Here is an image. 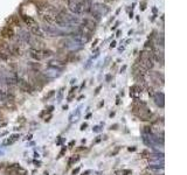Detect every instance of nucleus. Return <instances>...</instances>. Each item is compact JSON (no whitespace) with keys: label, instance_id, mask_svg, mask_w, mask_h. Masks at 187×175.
I'll return each mask as SVG.
<instances>
[{"label":"nucleus","instance_id":"obj_27","mask_svg":"<svg viewBox=\"0 0 187 175\" xmlns=\"http://www.w3.org/2000/svg\"><path fill=\"white\" fill-rule=\"evenodd\" d=\"M140 157H142V158H148V157H150V152H148L147 149H143V151L140 152Z\"/></svg>","mask_w":187,"mask_h":175},{"label":"nucleus","instance_id":"obj_37","mask_svg":"<svg viewBox=\"0 0 187 175\" xmlns=\"http://www.w3.org/2000/svg\"><path fill=\"white\" fill-rule=\"evenodd\" d=\"M101 140H102V137H97V138L95 139L94 144H98V143H101Z\"/></svg>","mask_w":187,"mask_h":175},{"label":"nucleus","instance_id":"obj_3","mask_svg":"<svg viewBox=\"0 0 187 175\" xmlns=\"http://www.w3.org/2000/svg\"><path fill=\"white\" fill-rule=\"evenodd\" d=\"M67 5L69 11L75 15L83 14V5L82 0H67Z\"/></svg>","mask_w":187,"mask_h":175},{"label":"nucleus","instance_id":"obj_10","mask_svg":"<svg viewBox=\"0 0 187 175\" xmlns=\"http://www.w3.org/2000/svg\"><path fill=\"white\" fill-rule=\"evenodd\" d=\"M29 30H30V33H32L35 38L42 39V38H45V36H46V35H45V33H43V30H42V28H41V26H38V25L32 26V27H29Z\"/></svg>","mask_w":187,"mask_h":175},{"label":"nucleus","instance_id":"obj_58","mask_svg":"<svg viewBox=\"0 0 187 175\" xmlns=\"http://www.w3.org/2000/svg\"><path fill=\"white\" fill-rule=\"evenodd\" d=\"M89 173H90V171H85L82 175H87V174H89Z\"/></svg>","mask_w":187,"mask_h":175},{"label":"nucleus","instance_id":"obj_20","mask_svg":"<svg viewBox=\"0 0 187 175\" xmlns=\"http://www.w3.org/2000/svg\"><path fill=\"white\" fill-rule=\"evenodd\" d=\"M29 68H30L34 72H39V70L41 69V64L36 63V62H29Z\"/></svg>","mask_w":187,"mask_h":175},{"label":"nucleus","instance_id":"obj_34","mask_svg":"<svg viewBox=\"0 0 187 175\" xmlns=\"http://www.w3.org/2000/svg\"><path fill=\"white\" fill-rule=\"evenodd\" d=\"M118 127H119V125H118V124H114V125H111V126H110V130H111V131H112V130H114V131H116Z\"/></svg>","mask_w":187,"mask_h":175},{"label":"nucleus","instance_id":"obj_2","mask_svg":"<svg viewBox=\"0 0 187 175\" xmlns=\"http://www.w3.org/2000/svg\"><path fill=\"white\" fill-rule=\"evenodd\" d=\"M42 30L45 33L46 36H50V38H56V36H66L69 35V33L63 32L62 29L59 27H54V26H49V25H43L42 26Z\"/></svg>","mask_w":187,"mask_h":175},{"label":"nucleus","instance_id":"obj_4","mask_svg":"<svg viewBox=\"0 0 187 175\" xmlns=\"http://www.w3.org/2000/svg\"><path fill=\"white\" fill-rule=\"evenodd\" d=\"M16 86H19V89H20L21 91L27 92V94H33V91H34V88H33V85L30 84V82H28L27 80L22 78V77H18Z\"/></svg>","mask_w":187,"mask_h":175},{"label":"nucleus","instance_id":"obj_22","mask_svg":"<svg viewBox=\"0 0 187 175\" xmlns=\"http://www.w3.org/2000/svg\"><path fill=\"white\" fill-rule=\"evenodd\" d=\"M116 174L118 175H131L132 174V171L131 169H122V171H117Z\"/></svg>","mask_w":187,"mask_h":175},{"label":"nucleus","instance_id":"obj_12","mask_svg":"<svg viewBox=\"0 0 187 175\" xmlns=\"http://www.w3.org/2000/svg\"><path fill=\"white\" fill-rule=\"evenodd\" d=\"M0 53L6 55H11V44H8L4 39H0Z\"/></svg>","mask_w":187,"mask_h":175},{"label":"nucleus","instance_id":"obj_18","mask_svg":"<svg viewBox=\"0 0 187 175\" xmlns=\"http://www.w3.org/2000/svg\"><path fill=\"white\" fill-rule=\"evenodd\" d=\"M80 160H81L80 155H73V157H70V158H69V160H68V166H69V167H71L74 163L79 162Z\"/></svg>","mask_w":187,"mask_h":175},{"label":"nucleus","instance_id":"obj_55","mask_svg":"<svg viewBox=\"0 0 187 175\" xmlns=\"http://www.w3.org/2000/svg\"><path fill=\"white\" fill-rule=\"evenodd\" d=\"M90 117H91V113H88V114H87V117H85V119H89Z\"/></svg>","mask_w":187,"mask_h":175},{"label":"nucleus","instance_id":"obj_9","mask_svg":"<svg viewBox=\"0 0 187 175\" xmlns=\"http://www.w3.org/2000/svg\"><path fill=\"white\" fill-rule=\"evenodd\" d=\"M66 64H67V62L61 61V60H50L48 62V68H50L53 70H62Z\"/></svg>","mask_w":187,"mask_h":175},{"label":"nucleus","instance_id":"obj_25","mask_svg":"<svg viewBox=\"0 0 187 175\" xmlns=\"http://www.w3.org/2000/svg\"><path fill=\"white\" fill-rule=\"evenodd\" d=\"M157 46H160L161 48L164 47V36H163V34H160V35L157 38Z\"/></svg>","mask_w":187,"mask_h":175},{"label":"nucleus","instance_id":"obj_56","mask_svg":"<svg viewBox=\"0 0 187 175\" xmlns=\"http://www.w3.org/2000/svg\"><path fill=\"white\" fill-rule=\"evenodd\" d=\"M83 98H84V96H83V95H81L80 97L77 98V100H81V99H83Z\"/></svg>","mask_w":187,"mask_h":175},{"label":"nucleus","instance_id":"obj_13","mask_svg":"<svg viewBox=\"0 0 187 175\" xmlns=\"http://www.w3.org/2000/svg\"><path fill=\"white\" fill-rule=\"evenodd\" d=\"M28 44H30V48H34V49H43V42L39 39V38H32Z\"/></svg>","mask_w":187,"mask_h":175},{"label":"nucleus","instance_id":"obj_32","mask_svg":"<svg viewBox=\"0 0 187 175\" xmlns=\"http://www.w3.org/2000/svg\"><path fill=\"white\" fill-rule=\"evenodd\" d=\"M52 118H53V116H52V114L46 116V117H45V123H49V121L52 120Z\"/></svg>","mask_w":187,"mask_h":175},{"label":"nucleus","instance_id":"obj_8","mask_svg":"<svg viewBox=\"0 0 187 175\" xmlns=\"http://www.w3.org/2000/svg\"><path fill=\"white\" fill-rule=\"evenodd\" d=\"M28 55L32 60L34 61H41L43 60V54H42V49H34V48H29L28 50Z\"/></svg>","mask_w":187,"mask_h":175},{"label":"nucleus","instance_id":"obj_16","mask_svg":"<svg viewBox=\"0 0 187 175\" xmlns=\"http://www.w3.org/2000/svg\"><path fill=\"white\" fill-rule=\"evenodd\" d=\"M137 94H142V88L138 85V84H134L130 88V96L136 98V95Z\"/></svg>","mask_w":187,"mask_h":175},{"label":"nucleus","instance_id":"obj_38","mask_svg":"<svg viewBox=\"0 0 187 175\" xmlns=\"http://www.w3.org/2000/svg\"><path fill=\"white\" fill-rule=\"evenodd\" d=\"M111 78H112V75H110V74H108L107 76H105V81L107 82H110L111 81Z\"/></svg>","mask_w":187,"mask_h":175},{"label":"nucleus","instance_id":"obj_7","mask_svg":"<svg viewBox=\"0 0 187 175\" xmlns=\"http://www.w3.org/2000/svg\"><path fill=\"white\" fill-rule=\"evenodd\" d=\"M80 24H81V27L87 29V30L90 32V33H93V30L96 29V21L93 20V19H88V18L82 19Z\"/></svg>","mask_w":187,"mask_h":175},{"label":"nucleus","instance_id":"obj_11","mask_svg":"<svg viewBox=\"0 0 187 175\" xmlns=\"http://www.w3.org/2000/svg\"><path fill=\"white\" fill-rule=\"evenodd\" d=\"M62 43H63V47H65V48L71 49V50H74V49H79V48L81 47L80 44H77L76 42H74L71 39H63V40H62Z\"/></svg>","mask_w":187,"mask_h":175},{"label":"nucleus","instance_id":"obj_57","mask_svg":"<svg viewBox=\"0 0 187 175\" xmlns=\"http://www.w3.org/2000/svg\"><path fill=\"white\" fill-rule=\"evenodd\" d=\"M120 33H122L120 30H117V33H116V36H120Z\"/></svg>","mask_w":187,"mask_h":175},{"label":"nucleus","instance_id":"obj_53","mask_svg":"<svg viewBox=\"0 0 187 175\" xmlns=\"http://www.w3.org/2000/svg\"><path fill=\"white\" fill-rule=\"evenodd\" d=\"M97 43H98V40H95V42L93 43V48L95 47V46H96V44H97Z\"/></svg>","mask_w":187,"mask_h":175},{"label":"nucleus","instance_id":"obj_14","mask_svg":"<svg viewBox=\"0 0 187 175\" xmlns=\"http://www.w3.org/2000/svg\"><path fill=\"white\" fill-rule=\"evenodd\" d=\"M93 0H82V5H83V13H90L93 10Z\"/></svg>","mask_w":187,"mask_h":175},{"label":"nucleus","instance_id":"obj_49","mask_svg":"<svg viewBox=\"0 0 187 175\" xmlns=\"http://www.w3.org/2000/svg\"><path fill=\"white\" fill-rule=\"evenodd\" d=\"M26 140H30L32 139V134H29V135H26V138H25Z\"/></svg>","mask_w":187,"mask_h":175},{"label":"nucleus","instance_id":"obj_5","mask_svg":"<svg viewBox=\"0 0 187 175\" xmlns=\"http://www.w3.org/2000/svg\"><path fill=\"white\" fill-rule=\"evenodd\" d=\"M0 36L2 39H6V40H13L15 38V32H14V28L12 26H4V27L0 29Z\"/></svg>","mask_w":187,"mask_h":175},{"label":"nucleus","instance_id":"obj_60","mask_svg":"<svg viewBox=\"0 0 187 175\" xmlns=\"http://www.w3.org/2000/svg\"><path fill=\"white\" fill-rule=\"evenodd\" d=\"M45 175H49V174H48V173H47V172H46V173H45Z\"/></svg>","mask_w":187,"mask_h":175},{"label":"nucleus","instance_id":"obj_19","mask_svg":"<svg viewBox=\"0 0 187 175\" xmlns=\"http://www.w3.org/2000/svg\"><path fill=\"white\" fill-rule=\"evenodd\" d=\"M20 138V134H12L10 138H8V140L5 143V145H12L13 143H15L18 139Z\"/></svg>","mask_w":187,"mask_h":175},{"label":"nucleus","instance_id":"obj_51","mask_svg":"<svg viewBox=\"0 0 187 175\" xmlns=\"http://www.w3.org/2000/svg\"><path fill=\"white\" fill-rule=\"evenodd\" d=\"M116 104H117V105H119V104H120V99H119V97H117V102H116Z\"/></svg>","mask_w":187,"mask_h":175},{"label":"nucleus","instance_id":"obj_43","mask_svg":"<svg viewBox=\"0 0 187 175\" xmlns=\"http://www.w3.org/2000/svg\"><path fill=\"white\" fill-rule=\"evenodd\" d=\"M84 149H85V147H84V146H80V147L76 149V152H82V151H84Z\"/></svg>","mask_w":187,"mask_h":175},{"label":"nucleus","instance_id":"obj_35","mask_svg":"<svg viewBox=\"0 0 187 175\" xmlns=\"http://www.w3.org/2000/svg\"><path fill=\"white\" fill-rule=\"evenodd\" d=\"M145 8H146V2H145V1H142V4H140V10L144 11Z\"/></svg>","mask_w":187,"mask_h":175},{"label":"nucleus","instance_id":"obj_1","mask_svg":"<svg viewBox=\"0 0 187 175\" xmlns=\"http://www.w3.org/2000/svg\"><path fill=\"white\" fill-rule=\"evenodd\" d=\"M81 19L79 15L67 12L66 10H60L55 18V25H57L60 28H69L71 26L80 25Z\"/></svg>","mask_w":187,"mask_h":175},{"label":"nucleus","instance_id":"obj_50","mask_svg":"<svg viewBox=\"0 0 187 175\" xmlns=\"http://www.w3.org/2000/svg\"><path fill=\"white\" fill-rule=\"evenodd\" d=\"M115 114H116L115 112H110V114H109V117H110V118H112V117H114Z\"/></svg>","mask_w":187,"mask_h":175},{"label":"nucleus","instance_id":"obj_31","mask_svg":"<svg viewBox=\"0 0 187 175\" xmlns=\"http://www.w3.org/2000/svg\"><path fill=\"white\" fill-rule=\"evenodd\" d=\"M80 167H77V168H75V169H73L71 171V175H77L79 173H80Z\"/></svg>","mask_w":187,"mask_h":175},{"label":"nucleus","instance_id":"obj_26","mask_svg":"<svg viewBox=\"0 0 187 175\" xmlns=\"http://www.w3.org/2000/svg\"><path fill=\"white\" fill-rule=\"evenodd\" d=\"M67 152V146H63V147L61 148V151H60V153H59V155L56 157V159H61L63 155H65V153Z\"/></svg>","mask_w":187,"mask_h":175},{"label":"nucleus","instance_id":"obj_29","mask_svg":"<svg viewBox=\"0 0 187 175\" xmlns=\"http://www.w3.org/2000/svg\"><path fill=\"white\" fill-rule=\"evenodd\" d=\"M54 110H55V106L50 105V106H48V109H46V113L47 114H52V112H53Z\"/></svg>","mask_w":187,"mask_h":175},{"label":"nucleus","instance_id":"obj_17","mask_svg":"<svg viewBox=\"0 0 187 175\" xmlns=\"http://www.w3.org/2000/svg\"><path fill=\"white\" fill-rule=\"evenodd\" d=\"M7 24H8V26L20 27V21L15 15H12V16H10V19H7Z\"/></svg>","mask_w":187,"mask_h":175},{"label":"nucleus","instance_id":"obj_45","mask_svg":"<svg viewBox=\"0 0 187 175\" xmlns=\"http://www.w3.org/2000/svg\"><path fill=\"white\" fill-rule=\"evenodd\" d=\"M136 149H137V148L134 147V146H132V147H129V148H128V151H129V152H134Z\"/></svg>","mask_w":187,"mask_h":175},{"label":"nucleus","instance_id":"obj_39","mask_svg":"<svg viewBox=\"0 0 187 175\" xmlns=\"http://www.w3.org/2000/svg\"><path fill=\"white\" fill-rule=\"evenodd\" d=\"M74 145H75V140H71V141H70V143L68 144V147H69V148H73V146H74Z\"/></svg>","mask_w":187,"mask_h":175},{"label":"nucleus","instance_id":"obj_44","mask_svg":"<svg viewBox=\"0 0 187 175\" xmlns=\"http://www.w3.org/2000/svg\"><path fill=\"white\" fill-rule=\"evenodd\" d=\"M75 90H76V86H75V88L73 86V88L70 89V91H69V95H73V94H74V92H75Z\"/></svg>","mask_w":187,"mask_h":175},{"label":"nucleus","instance_id":"obj_59","mask_svg":"<svg viewBox=\"0 0 187 175\" xmlns=\"http://www.w3.org/2000/svg\"><path fill=\"white\" fill-rule=\"evenodd\" d=\"M104 1H108V2H114V1H116V0H104Z\"/></svg>","mask_w":187,"mask_h":175},{"label":"nucleus","instance_id":"obj_52","mask_svg":"<svg viewBox=\"0 0 187 175\" xmlns=\"http://www.w3.org/2000/svg\"><path fill=\"white\" fill-rule=\"evenodd\" d=\"M62 110H65V111H67V110H68V105H63V106H62Z\"/></svg>","mask_w":187,"mask_h":175},{"label":"nucleus","instance_id":"obj_40","mask_svg":"<svg viewBox=\"0 0 187 175\" xmlns=\"http://www.w3.org/2000/svg\"><path fill=\"white\" fill-rule=\"evenodd\" d=\"M74 97H75V96H74V94L69 95V96H68V102H71V100L74 99Z\"/></svg>","mask_w":187,"mask_h":175},{"label":"nucleus","instance_id":"obj_6","mask_svg":"<svg viewBox=\"0 0 187 175\" xmlns=\"http://www.w3.org/2000/svg\"><path fill=\"white\" fill-rule=\"evenodd\" d=\"M93 10L95 12H97L101 16H105L107 14L110 13V7L105 4H102V2H94Z\"/></svg>","mask_w":187,"mask_h":175},{"label":"nucleus","instance_id":"obj_41","mask_svg":"<svg viewBox=\"0 0 187 175\" xmlns=\"http://www.w3.org/2000/svg\"><path fill=\"white\" fill-rule=\"evenodd\" d=\"M116 47V41H112L111 43H110V48L112 49V48H115Z\"/></svg>","mask_w":187,"mask_h":175},{"label":"nucleus","instance_id":"obj_24","mask_svg":"<svg viewBox=\"0 0 187 175\" xmlns=\"http://www.w3.org/2000/svg\"><path fill=\"white\" fill-rule=\"evenodd\" d=\"M55 94H56V91L55 90H50L48 94L45 96V98H43V100H48V99H50L52 97H54L55 96Z\"/></svg>","mask_w":187,"mask_h":175},{"label":"nucleus","instance_id":"obj_21","mask_svg":"<svg viewBox=\"0 0 187 175\" xmlns=\"http://www.w3.org/2000/svg\"><path fill=\"white\" fill-rule=\"evenodd\" d=\"M42 54H43V58H48L52 57L54 55V52L50 49H42Z\"/></svg>","mask_w":187,"mask_h":175},{"label":"nucleus","instance_id":"obj_15","mask_svg":"<svg viewBox=\"0 0 187 175\" xmlns=\"http://www.w3.org/2000/svg\"><path fill=\"white\" fill-rule=\"evenodd\" d=\"M21 19L24 20V22L26 24L28 27H32V26H35V25H36L35 21H34V19L30 18V16H28V15H26V14H22V15H21Z\"/></svg>","mask_w":187,"mask_h":175},{"label":"nucleus","instance_id":"obj_47","mask_svg":"<svg viewBox=\"0 0 187 175\" xmlns=\"http://www.w3.org/2000/svg\"><path fill=\"white\" fill-rule=\"evenodd\" d=\"M125 70H126V66H123V67L120 68V72H122V74H123Z\"/></svg>","mask_w":187,"mask_h":175},{"label":"nucleus","instance_id":"obj_42","mask_svg":"<svg viewBox=\"0 0 187 175\" xmlns=\"http://www.w3.org/2000/svg\"><path fill=\"white\" fill-rule=\"evenodd\" d=\"M46 114H47V113H46V110H45V111H42L40 114H39V117H40V118H43Z\"/></svg>","mask_w":187,"mask_h":175},{"label":"nucleus","instance_id":"obj_54","mask_svg":"<svg viewBox=\"0 0 187 175\" xmlns=\"http://www.w3.org/2000/svg\"><path fill=\"white\" fill-rule=\"evenodd\" d=\"M84 86H85V82H83V83H82V85H81V90H82Z\"/></svg>","mask_w":187,"mask_h":175},{"label":"nucleus","instance_id":"obj_28","mask_svg":"<svg viewBox=\"0 0 187 175\" xmlns=\"http://www.w3.org/2000/svg\"><path fill=\"white\" fill-rule=\"evenodd\" d=\"M120 148H122V147H120V146H117V147L115 148V149H114V151L111 152V157H116V155H117V154L119 153Z\"/></svg>","mask_w":187,"mask_h":175},{"label":"nucleus","instance_id":"obj_23","mask_svg":"<svg viewBox=\"0 0 187 175\" xmlns=\"http://www.w3.org/2000/svg\"><path fill=\"white\" fill-rule=\"evenodd\" d=\"M7 100V97H6V91H4L2 89H0V102L1 103H5Z\"/></svg>","mask_w":187,"mask_h":175},{"label":"nucleus","instance_id":"obj_36","mask_svg":"<svg viewBox=\"0 0 187 175\" xmlns=\"http://www.w3.org/2000/svg\"><path fill=\"white\" fill-rule=\"evenodd\" d=\"M101 89H102V85H99V86H97V88H96V90H95V96H97V95L99 94Z\"/></svg>","mask_w":187,"mask_h":175},{"label":"nucleus","instance_id":"obj_46","mask_svg":"<svg viewBox=\"0 0 187 175\" xmlns=\"http://www.w3.org/2000/svg\"><path fill=\"white\" fill-rule=\"evenodd\" d=\"M93 131L94 132H99V127H98V126H95L93 128Z\"/></svg>","mask_w":187,"mask_h":175},{"label":"nucleus","instance_id":"obj_30","mask_svg":"<svg viewBox=\"0 0 187 175\" xmlns=\"http://www.w3.org/2000/svg\"><path fill=\"white\" fill-rule=\"evenodd\" d=\"M63 90H65V88H61V89H60V91H59V97H57V98H59V102H60V100L62 99V95H63Z\"/></svg>","mask_w":187,"mask_h":175},{"label":"nucleus","instance_id":"obj_33","mask_svg":"<svg viewBox=\"0 0 187 175\" xmlns=\"http://www.w3.org/2000/svg\"><path fill=\"white\" fill-rule=\"evenodd\" d=\"M87 127H88V123H83V124L81 125L80 130L81 131H84V130H87Z\"/></svg>","mask_w":187,"mask_h":175},{"label":"nucleus","instance_id":"obj_48","mask_svg":"<svg viewBox=\"0 0 187 175\" xmlns=\"http://www.w3.org/2000/svg\"><path fill=\"white\" fill-rule=\"evenodd\" d=\"M103 105H104V100H102V102H101V103L98 104V106H97V108H98V109H101V108H102V106H103Z\"/></svg>","mask_w":187,"mask_h":175}]
</instances>
